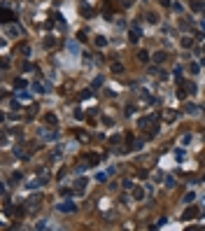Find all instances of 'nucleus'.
Returning a JSON list of instances; mask_svg holds the SVG:
<instances>
[{"mask_svg": "<svg viewBox=\"0 0 205 231\" xmlns=\"http://www.w3.org/2000/svg\"><path fill=\"white\" fill-rule=\"evenodd\" d=\"M56 208H58V210H61V212H72V210H75V208H77V205H75V203H72V201H63V203H58V205H56Z\"/></svg>", "mask_w": 205, "mask_h": 231, "instance_id": "1", "label": "nucleus"}, {"mask_svg": "<svg viewBox=\"0 0 205 231\" xmlns=\"http://www.w3.org/2000/svg\"><path fill=\"white\" fill-rule=\"evenodd\" d=\"M196 215H198V208H196V205H191V208H187V210H184L182 220H184V222H187V220H194Z\"/></svg>", "mask_w": 205, "mask_h": 231, "instance_id": "2", "label": "nucleus"}, {"mask_svg": "<svg viewBox=\"0 0 205 231\" xmlns=\"http://www.w3.org/2000/svg\"><path fill=\"white\" fill-rule=\"evenodd\" d=\"M5 33H7V35H12V37H16V35H21V28H19V26H7Z\"/></svg>", "mask_w": 205, "mask_h": 231, "instance_id": "3", "label": "nucleus"}, {"mask_svg": "<svg viewBox=\"0 0 205 231\" xmlns=\"http://www.w3.org/2000/svg\"><path fill=\"white\" fill-rule=\"evenodd\" d=\"M133 199H135V201H142V199H145V189H142V187H135V189H133Z\"/></svg>", "mask_w": 205, "mask_h": 231, "instance_id": "4", "label": "nucleus"}, {"mask_svg": "<svg viewBox=\"0 0 205 231\" xmlns=\"http://www.w3.org/2000/svg\"><path fill=\"white\" fill-rule=\"evenodd\" d=\"M42 182H44V180H40V178H33L31 182H28V189H37V187H42Z\"/></svg>", "mask_w": 205, "mask_h": 231, "instance_id": "5", "label": "nucleus"}, {"mask_svg": "<svg viewBox=\"0 0 205 231\" xmlns=\"http://www.w3.org/2000/svg\"><path fill=\"white\" fill-rule=\"evenodd\" d=\"M166 58H168V54H166V52H156V54H154V61H156V63H163Z\"/></svg>", "mask_w": 205, "mask_h": 231, "instance_id": "6", "label": "nucleus"}, {"mask_svg": "<svg viewBox=\"0 0 205 231\" xmlns=\"http://www.w3.org/2000/svg\"><path fill=\"white\" fill-rule=\"evenodd\" d=\"M128 35H131V42H137V40H140V31H137V26H133V31L128 33Z\"/></svg>", "mask_w": 205, "mask_h": 231, "instance_id": "7", "label": "nucleus"}, {"mask_svg": "<svg viewBox=\"0 0 205 231\" xmlns=\"http://www.w3.org/2000/svg\"><path fill=\"white\" fill-rule=\"evenodd\" d=\"M86 191V180H77V194H84Z\"/></svg>", "mask_w": 205, "mask_h": 231, "instance_id": "8", "label": "nucleus"}, {"mask_svg": "<svg viewBox=\"0 0 205 231\" xmlns=\"http://www.w3.org/2000/svg\"><path fill=\"white\" fill-rule=\"evenodd\" d=\"M96 47H105V44H107V37H103V35H98V37H96Z\"/></svg>", "mask_w": 205, "mask_h": 231, "instance_id": "9", "label": "nucleus"}, {"mask_svg": "<svg viewBox=\"0 0 205 231\" xmlns=\"http://www.w3.org/2000/svg\"><path fill=\"white\" fill-rule=\"evenodd\" d=\"M182 86L187 89V94H194V91H196V84L194 82H187V84H182Z\"/></svg>", "mask_w": 205, "mask_h": 231, "instance_id": "10", "label": "nucleus"}, {"mask_svg": "<svg viewBox=\"0 0 205 231\" xmlns=\"http://www.w3.org/2000/svg\"><path fill=\"white\" fill-rule=\"evenodd\" d=\"M10 19H14V14H12V12L5 7V10H2V21H10Z\"/></svg>", "mask_w": 205, "mask_h": 231, "instance_id": "11", "label": "nucleus"}, {"mask_svg": "<svg viewBox=\"0 0 205 231\" xmlns=\"http://www.w3.org/2000/svg\"><path fill=\"white\" fill-rule=\"evenodd\" d=\"M37 205H40V196H35V199L28 201V208H37Z\"/></svg>", "mask_w": 205, "mask_h": 231, "instance_id": "12", "label": "nucleus"}, {"mask_svg": "<svg viewBox=\"0 0 205 231\" xmlns=\"http://www.w3.org/2000/svg\"><path fill=\"white\" fill-rule=\"evenodd\" d=\"M145 16H147V21H149V23H156V21H158V16L154 14V12H149V14H145Z\"/></svg>", "mask_w": 205, "mask_h": 231, "instance_id": "13", "label": "nucleus"}, {"mask_svg": "<svg viewBox=\"0 0 205 231\" xmlns=\"http://www.w3.org/2000/svg\"><path fill=\"white\" fill-rule=\"evenodd\" d=\"M166 187H168V189L175 187V178H173V175H168V178H166Z\"/></svg>", "mask_w": 205, "mask_h": 231, "instance_id": "14", "label": "nucleus"}, {"mask_svg": "<svg viewBox=\"0 0 205 231\" xmlns=\"http://www.w3.org/2000/svg\"><path fill=\"white\" fill-rule=\"evenodd\" d=\"M137 58H140V61H149V54L142 49V52H137Z\"/></svg>", "mask_w": 205, "mask_h": 231, "instance_id": "15", "label": "nucleus"}, {"mask_svg": "<svg viewBox=\"0 0 205 231\" xmlns=\"http://www.w3.org/2000/svg\"><path fill=\"white\" fill-rule=\"evenodd\" d=\"M191 10H194V12H200V0H191Z\"/></svg>", "mask_w": 205, "mask_h": 231, "instance_id": "16", "label": "nucleus"}, {"mask_svg": "<svg viewBox=\"0 0 205 231\" xmlns=\"http://www.w3.org/2000/svg\"><path fill=\"white\" fill-rule=\"evenodd\" d=\"M19 52H21V54H26V56H28V52H31V47H28L26 42H23V44H19Z\"/></svg>", "mask_w": 205, "mask_h": 231, "instance_id": "17", "label": "nucleus"}, {"mask_svg": "<svg viewBox=\"0 0 205 231\" xmlns=\"http://www.w3.org/2000/svg\"><path fill=\"white\" fill-rule=\"evenodd\" d=\"M191 44H194L191 37H182V47H191Z\"/></svg>", "mask_w": 205, "mask_h": 231, "instance_id": "18", "label": "nucleus"}, {"mask_svg": "<svg viewBox=\"0 0 205 231\" xmlns=\"http://www.w3.org/2000/svg\"><path fill=\"white\" fill-rule=\"evenodd\" d=\"M112 70H114V73H124V65H121V63H112Z\"/></svg>", "mask_w": 205, "mask_h": 231, "instance_id": "19", "label": "nucleus"}, {"mask_svg": "<svg viewBox=\"0 0 205 231\" xmlns=\"http://www.w3.org/2000/svg\"><path fill=\"white\" fill-rule=\"evenodd\" d=\"M187 112H189V115H196V112H198V107H196V105H187Z\"/></svg>", "mask_w": 205, "mask_h": 231, "instance_id": "20", "label": "nucleus"}, {"mask_svg": "<svg viewBox=\"0 0 205 231\" xmlns=\"http://www.w3.org/2000/svg\"><path fill=\"white\" fill-rule=\"evenodd\" d=\"M33 91H35V94H44V89H42V84H33Z\"/></svg>", "mask_w": 205, "mask_h": 231, "instance_id": "21", "label": "nucleus"}, {"mask_svg": "<svg viewBox=\"0 0 205 231\" xmlns=\"http://www.w3.org/2000/svg\"><path fill=\"white\" fill-rule=\"evenodd\" d=\"M47 121H49V124H54V126H56V121H58V119H56V115H47Z\"/></svg>", "mask_w": 205, "mask_h": 231, "instance_id": "22", "label": "nucleus"}, {"mask_svg": "<svg viewBox=\"0 0 205 231\" xmlns=\"http://www.w3.org/2000/svg\"><path fill=\"white\" fill-rule=\"evenodd\" d=\"M179 142H182V145H189V142H191V136H182V140H179Z\"/></svg>", "mask_w": 205, "mask_h": 231, "instance_id": "23", "label": "nucleus"}, {"mask_svg": "<svg viewBox=\"0 0 205 231\" xmlns=\"http://www.w3.org/2000/svg\"><path fill=\"white\" fill-rule=\"evenodd\" d=\"M198 70H200V65H198V63H191V73L196 75V73H198Z\"/></svg>", "mask_w": 205, "mask_h": 231, "instance_id": "24", "label": "nucleus"}, {"mask_svg": "<svg viewBox=\"0 0 205 231\" xmlns=\"http://www.w3.org/2000/svg\"><path fill=\"white\" fill-rule=\"evenodd\" d=\"M194 199H196V194H191V191H189L187 196H184V201H187V203H189V201H194Z\"/></svg>", "mask_w": 205, "mask_h": 231, "instance_id": "25", "label": "nucleus"}, {"mask_svg": "<svg viewBox=\"0 0 205 231\" xmlns=\"http://www.w3.org/2000/svg\"><path fill=\"white\" fill-rule=\"evenodd\" d=\"M161 5H163V7H168V5H170V0H161Z\"/></svg>", "mask_w": 205, "mask_h": 231, "instance_id": "26", "label": "nucleus"}, {"mask_svg": "<svg viewBox=\"0 0 205 231\" xmlns=\"http://www.w3.org/2000/svg\"><path fill=\"white\" fill-rule=\"evenodd\" d=\"M200 26H203V31H205V23H200Z\"/></svg>", "mask_w": 205, "mask_h": 231, "instance_id": "27", "label": "nucleus"}]
</instances>
